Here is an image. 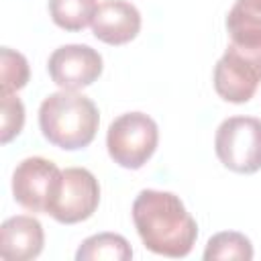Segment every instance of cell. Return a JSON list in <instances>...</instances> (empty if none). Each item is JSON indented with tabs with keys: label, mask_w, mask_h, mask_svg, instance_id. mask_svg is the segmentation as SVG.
Wrapping results in <instances>:
<instances>
[{
	"label": "cell",
	"mask_w": 261,
	"mask_h": 261,
	"mask_svg": "<svg viewBox=\"0 0 261 261\" xmlns=\"http://www.w3.org/2000/svg\"><path fill=\"white\" fill-rule=\"evenodd\" d=\"M133 222L143 245L163 257H186L198 239L196 220L171 192H139L133 202Z\"/></svg>",
	"instance_id": "6da1fadb"
},
{
	"label": "cell",
	"mask_w": 261,
	"mask_h": 261,
	"mask_svg": "<svg viewBox=\"0 0 261 261\" xmlns=\"http://www.w3.org/2000/svg\"><path fill=\"white\" fill-rule=\"evenodd\" d=\"M100 114L96 104L73 90H61L47 96L39 108V126L43 137L65 151L88 147L98 130Z\"/></svg>",
	"instance_id": "7a4b0ae2"
},
{
	"label": "cell",
	"mask_w": 261,
	"mask_h": 261,
	"mask_svg": "<svg viewBox=\"0 0 261 261\" xmlns=\"http://www.w3.org/2000/svg\"><path fill=\"white\" fill-rule=\"evenodd\" d=\"M159 128L145 112H126L112 120L106 133L108 155L124 169L143 167L155 153Z\"/></svg>",
	"instance_id": "3957f363"
},
{
	"label": "cell",
	"mask_w": 261,
	"mask_h": 261,
	"mask_svg": "<svg viewBox=\"0 0 261 261\" xmlns=\"http://www.w3.org/2000/svg\"><path fill=\"white\" fill-rule=\"evenodd\" d=\"M220 163L237 173L261 169V120L255 116H230L220 122L214 137Z\"/></svg>",
	"instance_id": "277c9868"
},
{
	"label": "cell",
	"mask_w": 261,
	"mask_h": 261,
	"mask_svg": "<svg viewBox=\"0 0 261 261\" xmlns=\"http://www.w3.org/2000/svg\"><path fill=\"white\" fill-rule=\"evenodd\" d=\"M261 82V47L228 45L214 67L216 94L232 104L249 102Z\"/></svg>",
	"instance_id": "5b68a950"
},
{
	"label": "cell",
	"mask_w": 261,
	"mask_h": 261,
	"mask_svg": "<svg viewBox=\"0 0 261 261\" xmlns=\"http://www.w3.org/2000/svg\"><path fill=\"white\" fill-rule=\"evenodd\" d=\"M100 202V186L92 171L84 167H67L61 175V186L49 204L51 214L61 224L88 220Z\"/></svg>",
	"instance_id": "8992f818"
},
{
	"label": "cell",
	"mask_w": 261,
	"mask_h": 261,
	"mask_svg": "<svg viewBox=\"0 0 261 261\" xmlns=\"http://www.w3.org/2000/svg\"><path fill=\"white\" fill-rule=\"evenodd\" d=\"M61 175L63 171L45 157L22 159L12 173L14 200L31 212L47 214L49 204L61 186Z\"/></svg>",
	"instance_id": "52a82bcc"
},
{
	"label": "cell",
	"mask_w": 261,
	"mask_h": 261,
	"mask_svg": "<svg viewBox=\"0 0 261 261\" xmlns=\"http://www.w3.org/2000/svg\"><path fill=\"white\" fill-rule=\"evenodd\" d=\"M51 80L61 90H82L102 73V55L90 45H63L47 61Z\"/></svg>",
	"instance_id": "ba28073f"
},
{
	"label": "cell",
	"mask_w": 261,
	"mask_h": 261,
	"mask_svg": "<svg viewBox=\"0 0 261 261\" xmlns=\"http://www.w3.org/2000/svg\"><path fill=\"white\" fill-rule=\"evenodd\" d=\"M141 31V12L126 0H104L98 4L92 33L98 41L108 45H124Z\"/></svg>",
	"instance_id": "9c48e42d"
},
{
	"label": "cell",
	"mask_w": 261,
	"mask_h": 261,
	"mask_svg": "<svg viewBox=\"0 0 261 261\" xmlns=\"http://www.w3.org/2000/svg\"><path fill=\"white\" fill-rule=\"evenodd\" d=\"M45 232L35 216L18 214L0 226V257L6 261H29L41 255Z\"/></svg>",
	"instance_id": "30bf717a"
},
{
	"label": "cell",
	"mask_w": 261,
	"mask_h": 261,
	"mask_svg": "<svg viewBox=\"0 0 261 261\" xmlns=\"http://www.w3.org/2000/svg\"><path fill=\"white\" fill-rule=\"evenodd\" d=\"M133 257V249L128 245V241L122 234L116 232H98L88 237L77 253L75 259L77 261H128Z\"/></svg>",
	"instance_id": "8fae6325"
},
{
	"label": "cell",
	"mask_w": 261,
	"mask_h": 261,
	"mask_svg": "<svg viewBox=\"0 0 261 261\" xmlns=\"http://www.w3.org/2000/svg\"><path fill=\"white\" fill-rule=\"evenodd\" d=\"M226 31L232 45L239 47H261V12L249 10L234 2L226 14Z\"/></svg>",
	"instance_id": "7c38bea8"
},
{
	"label": "cell",
	"mask_w": 261,
	"mask_h": 261,
	"mask_svg": "<svg viewBox=\"0 0 261 261\" xmlns=\"http://www.w3.org/2000/svg\"><path fill=\"white\" fill-rule=\"evenodd\" d=\"M96 8V0H49L53 22L65 31H82L92 24Z\"/></svg>",
	"instance_id": "4fadbf2b"
},
{
	"label": "cell",
	"mask_w": 261,
	"mask_h": 261,
	"mask_svg": "<svg viewBox=\"0 0 261 261\" xmlns=\"http://www.w3.org/2000/svg\"><path fill=\"white\" fill-rule=\"evenodd\" d=\"M204 259H239V261H249L253 259V245L251 241L234 230H224L214 234L206 249H204Z\"/></svg>",
	"instance_id": "5bb4252c"
},
{
	"label": "cell",
	"mask_w": 261,
	"mask_h": 261,
	"mask_svg": "<svg viewBox=\"0 0 261 261\" xmlns=\"http://www.w3.org/2000/svg\"><path fill=\"white\" fill-rule=\"evenodd\" d=\"M0 73H2V90L0 94H14L29 82V63L22 53L2 47L0 51Z\"/></svg>",
	"instance_id": "9a60e30c"
},
{
	"label": "cell",
	"mask_w": 261,
	"mask_h": 261,
	"mask_svg": "<svg viewBox=\"0 0 261 261\" xmlns=\"http://www.w3.org/2000/svg\"><path fill=\"white\" fill-rule=\"evenodd\" d=\"M24 124V106L18 96L14 94H2V133L0 141L6 145L16 135H20Z\"/></svg>",
	"instance_id": "2e32d148"
},
{
	"label": "cell",
	"mask_w": 261,
	"mask_h": 261,
	"mask_svg": "<svg viewBox=\"0 0 261 261\" xmlns=\"http://www.w3.org/2000/svg\"><path fill=\"white\" fill-rule=\"evenodd\" d=\"M237 4L249 8V10H255V12H261V0H237Z\"/></svg>",
	"instance_id": "e0dca14e"
}]
</instances>
